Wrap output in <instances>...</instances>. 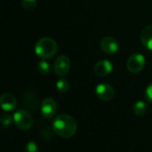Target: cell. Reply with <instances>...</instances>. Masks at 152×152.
I'll return each mask as SVG.
<instances>
[{
	"instance_id": "6da1fadb",
	"label": "cell",
	"mask_w": 152,
	"mask_h": 152,
	"mask_svg": "<svg viewBox=\"0 0 152 152\" xmlns=\"http://www.w3.org/2000/svg\"><path fill=\"white\" fill-rule=\"evenodd\" d=\"M52 128L59 136L69 139L75 135L77 126L76 120L68 114H60L53 121Z\"/></svg>"
},
{
	"instance_id": "7a4b0ae2",
	"label": "cell",
	"mask_w": 152,
	"mask_h": 152,
	"mask_svg": "<svg viewBox=\"0 0 152 152\" xmlns=\"http://www.w3.org/2000/svg\"><path fill=\"white\" fill-rule=\"evenodd\" d=\"M58 50L56 42L51 37H42L35 45V53L41 59L53 57Z\"/></svg>"
},
{
	"instance_id": "3957f363",
	"label": "cell",
	"mask_w": 152,
	"mask_h": 152,
	"mask_svg": "<svg viewBox=\"0 0 152 152\" xmlns=\"http://www.w3.org/2000/svg\"><path fill=\"white\" fill-rule=\"evenodd\" d=\"M13 120L15 126L20 130H28L32 127L33 118L30 113L24 110H17L13 115Z\"/></svg>"
},
{
	"instance_id": "277c9868",
	"label": "cell",
	"mask_w": 152,
	"mask_h": 152,
	"mask_svg": "<svg viewBox=\"0 0 152 152\" xmlns=\"http://www.w3.org/2000/svg\"><path fill=\"white\" fill-rule=\"evenodd\" d=\"M146 61L142 54L134 53L129 57L126 62V68L131 73H139L145 66Z\"/></svg>"
},
{
	"instance_id": "5b68a950",
	"label": "cell",
	"mask_w": 152,
	"mask_h": 152,
	"mask_svg": "<svg viewBox=\"0 0 152 152\" xmlns=\"http://www.w3.org/2000/svg\"><path fill=\"white\" fill-rule=\"evenodd\" d=\"M69 69H70V60L69 59L68 56L61 55L55 60L53 65V70L56 76L60 77H65L69 73Z\"/></svg>"
},
{
	"instance_id": "8992f818",
	"label": "cell",
	"mask_w": 152,
	"mask_h": 152,
	"mask_svg": "<svg viewBox=\"0 0 152 152\" xmlns=\"http://www.w3.org/2000/svg\"><path fill=\"white\" fill-rule=\"evenodd\" d=\"M95 94L100 100L104 102H109L115 96V91L113 87L106 83L99 84L95 88Z\"/></svg>"
},
{
	"instance_id": "52a82bcc",
	"label": "cell",
	"mask_w": 152,
	"mask_h": 152,
	"mask_svg": "<svg viewBox=\"0 0 152 152\" xmlns=\"http://www.w3.org/2000/svg\"><path fill=\"white\" fill-rule=\"evenodd\" d=\"M58 106L53 98H45L41 103V113L45 118H52L56 114Z\"/></svg>"
},
{
	"instance_id": "ba28073f",
	"label": "cell",
	"mask_w": 152,
	"mask_h": 152,
	"mask_svg": "<svg viewBox=\"0 0 152 152\" xmlns=\"http://www.w3.org/2000/svg\"><path fill=\"white\" fill-rule=\"evenodd\" d=\"M100 46H101V49L102 50V52L107 54L116 53L119 48L118 40L110 36L105 37L102 39V41L100 43Z\"/></svg>"
},
{
	"instance_id": "9c48e42d",
	"label": "cell",
	"mask_w": 152,
	"mask_h": 152,
	"mask_svg": "<svg viewBox=\"0 0 152 152\" xmlns=\"http://www.w3.org/2000/svg\"><path fill=\"white\" fill-rule=\"evenodd\" d=\"M113 66L108 60H102L94 65V73L99 77H106L111 73Z\"/></svg>"
},
{
	"instance_id": "30bf717a",
	"label": "cell",
	"mask_w": 152,
	"mask_h": 152,
	"mask_svg": "<svg viewBox=\"0 0 152 152\" xmlns=\"http://www.w3.org/2000/svg\"><path fill=\"white\" fill-rule=\"evenodd\" d=\"M0 104L4 111H12L16 107V99L12 94L5 93L0 97Z\"/></svg>"
},
{
	"instance_id": "8fae6325",
	"label": "cell",
	"mask_w": 152,
	"mask_h": 152,
	"mask_svg": "<svg viewBox=\"0 0 152 152\" xmlns=\"http://www.w3.org/2000/svg\"><path fill=\"white\" fill-rule=\"evenodd\" d=\"M141 42L143 46L152 51V25L145 27L141 33Z\"/></svg>"
},
{
	"instance_id": "7c38bea8",
	"label": "cell",
	"mask_w": 152,
	"mask_h": 152,
	"mask_svg": "<svg viewBox=\"0 0 152 152\" xmlns=\"http://www.w3.org/2000/svg\"><path fill=\"white\" fill-rule=\"evenodd\" d=\"M24 105H25L28 109H29V110H33V111L37 110V98L35 97V94H31V93H28V94L24 96Z\"/></svg>"
},
{
	"instance_id": "4fadbf2b",
	"label": "cell",
	"mask_w": 152,
	"mask_h": 152,
	"mask_svg": "<svg viewBox=\"0 0 152 152\" xmlns=\"http://www.w3.org/2000/svg\"><path fill=\"white\" fill-rule=\"evenodd\" d=\"M134 113L137 116H143L147 111V105L142 101H138L134 103L133 108Z\"/></svg>"
},
{
	"instance_id": "5bb4252c",
	"label": "cell",
	"mask_w": 152,
	"mask_h": 152,
	"mask_svg": "<svg viewBox=\"0 0 152 152\" xmlns=\"http://www.w3.org/2000/svg\"><path fill=\"white\" fill-rule=\"evenodd\" d=\"M56 88L60 93H66L69 88V83L65 78H61L56 82Z\"/></svg>"
},
{
	"instance_id": "9a60e30c",
	"label": "cell",
	"mask_w": 152,
	"mask_h": 152,
	"mask_svg": "<svg viewBox=\"0 0 152 152\" xmlns=\"http://www.w3.org/2000/svg\"><path fill=\"white\" fill-rule=\"evenodd\" d=\"M37 69L39 71V73L43 76H45V75H48L50 73V70H51V67H50V64L45 61H41L38 65H37Z\"/></svg>"
},
{
	"instance_id": "2e32d148",
	"label": "cell",
	"mask_w": 152,
	"mask_h": 152,
	"mask_svg": "<svg viewBox=\"0 0 152 152\" xmlns=\"http://www.w3.org/2000/svg\"><path fill=\"white\" fill-rule=\"evenodd\" d=\"M21 5L25 10L32 11L37 5V0H21Z\"/></svg>"
},
{
	"instance_id": "e0dca14e",
	"label": "cell",
	"mask_w": 152,
	"mask_h": 152,
	"mask_svg": "<svg viewBox=\"0 0 152 152\" xmlns=\"http://www.w3.org/2000/svg\"><path fill=\"white\" fill-rule=\"evenodd\" d=\"M40 134H41V137L45 141H51L53 139V133L51 129L47 126L43 127V129L40 132Z\"/></svg>"
},
{
	"instance_id": "ac0fdd59",
	"label": "cell",
	"mask_w": 152,
	"mask_h": 152,
	"mask_svg": "<svg viewBox=\"0 0 152 152\" xmlns=\"http://www.w3.org/2000/svg\"><path fill=\"white\" fill-rule=\"evenodd\" d=\"M24 152H39V149L37 142H35L34 141L28 142L25 146Z\"/></svg>"
},
{
	"instance_id": "d6986e66",
	"label": "cell",
	"mask_w": 152,
	"mask_h": 152,
	"mask_svg": "<svg viewBox=\"0 0 152 152\" xmlns=\"http://www.w3.org/2000/svg\"><path fill=\"white\" fill-rule=\"evenodd\" d=\"M12 117L10 115H3L1 118V123L4 126H9L12 124Z\"/></svg>"
},
{
	"instance_id": "ffe728a7",
	"label": "cell",
	"mask_w": 152,
	"mask_h": 152,
	"mask_svg": "<svg viewBox=\"0 0 152 152\" xmlns=\"http://www.w3.org/2000/svg\"><path fill=\"white\" fill-rule=\"evenodd\" d=\"M145 96H146V99H147L151 103H152V83L151 85H149L148 87L146 88Z\"/></svg>"
}]
</instances>
